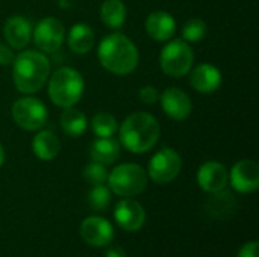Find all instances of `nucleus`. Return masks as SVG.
<instances>
[{
    "mask_svg": "<svg viewBox=\"0 0 259 257\" xmlns=\"http://www.w3.org/2000/svg\"><path fill=\"white\" fill-rule=\"evenodd\" d=\"M99 61L105 70L117 76L131 74L138 67V48L131 38L114 32L102 39L97 50Z\"/></svg>",
    "mask_w": 259,
    "mask_h": 257,
    "instance_id": "1",
    "label": "nucleus"
},
{
    "mask_svg": "<svg viewBox=\"0 0 259 257\" xmlns=\"http://www.w3.org/2000/svg\"><path fill=\"white\" fill-rule=\"evenodd\" d=\"M50 62L42 52L24 50L12 62V80L15 88L23 94L38 92L47 82Z\"/></svg>",
    "mask_w": 259,
    "mask_h": 257,
    "instance_id": "2",
    "label": "nucleus"
},
{
    "mask_svg": "<svg viewBox=\"0 0 259 257\" xmlns=\"http://www.w3.org/2000/svg\"><path fill=\"white\" fill-rule=\"evenodd\" d=\"M161 126L147 112L131 114L120 126V144L131 153H146L159 139Z\"/></svg>",
    "mask_w": 259,
    "mask_h": 257,
    "instance_id": "3",
    "label": "nucleus"
},
{
    "mask_svg": "<svg viewBox=\"0 0 259 257\" xmlns=\"http://www.w3.org/2000/svg\"><path fill=\"white\" fill-rule=\"evenodd\" d=\"M83 77L71 67L56 70L49 79V97L59 108H73L83 94Z\"/></svg>",
    "mask_w": 259,
    "mask_h": 257,
    "instance_id": "4",
    "label": "nucleus"
},
{
    "mask_svg": "<svg viewBox=\"0 0 259 257\" xmlns=\"http://www.w3.org/2000/svg\"><path fill=\"white\" fill-rule=\"evenodd\" d=\"M147 173L137 164H121L108 174V188L120 197H134L147 186Z\"/></svg>",
    "mask_w": 259,
    "mask_h": 257,
    "instance_id": "5",
    "label": "nucleus"
},
{
    "mask_svg": "<svg viewBox=\"0 0 259 257\" xmlns=\"http://www.w3.org/2000/svg\"><path fill=\"white\" fill-rule=\"evenodd\" d=\"M194 53L184 39H171L161 52L159 64L162 71L170 77H184L191 71Z\"/></svg>",
    "mask_w": 259,
    "mask_h": 257,
    "instance_id": "6",
    "label": "nucleus"
},
{
    "mask_svg": "<svg viewBox=\"0 0 259 257\" xmlns=\"http://www.w3.org/2000/svg\"><path fill=\"white\" fill-rule=\"evenodd\" d=\"M12 118L18 127L27 132H36L47 123V108L36 97H21L12 105Z\"/></svg>",
    "mask_w": 259,
    "mask_h": 257,
    "instance_id": "7",
    "label": "nucleus"
},
{
    "mask_svg": "<svg viewBox=\"0 0 259 257\" xmlns=\"http://www.w3.org/2000/svg\"><path fill=\"white\" fill-rule=\"evenodd\" d=\"M182 168V159L178 151L173 148L164 147L155 153L147 167V177L155 183L165 185L178 177Z\"/></svg>",
    "mask_w": 259,
    "mask_h": 257,
    "instance_id": "8",
    "label": "nucleus"
},
{
    "mask_svg": "<svg viewBox=\"0 0 259 257\" xmlns=\"http://www.w3.org/2000/svg\"><path fill=\"white\" fill-rule=\"evenodd\" d=\"M64 36V24L55 17L41 20L33 30V41L42 53H55L62 45Z\"/></svg>",
    "mask_w": 259,
    "mask_h": 257,
    "instance_id": "9",
    "label": "nucleus"
},
{
    "mask_svg": "<svg viewBox=\"0 0 259 257\" xmlns=\"http://www.w3.org/2000/svg\"><path fill=\"white\" fill-rule=\"evenodd\" d=\"M229 182L237 192L241 194L255 192L259 186L258 162L252 159H243L237 162L229 173Z\"/></svg>",
    "mask_w": 259,
    "mask_h": 257,
    "instance_id": "10",
    "label": "nucleus"
},
{
    "mask_svg": "<svg viewBox=\"0 0 259 257\" xmlns=\"http://www.w3.org/2000/svg\"><path fill=\"white\" fill-rule=\"evenodd\" d=\"M114 220H115L117 226H120L123 230L137 232L143 227V224L146 221V212L138 201H135L129 197H124L121 201H118L115 204Z\"/></svg>",
    "mask_w": 259,
    "mask_h": 257,
    "instance_id": "11",
    "label": "nucleus"
},
{
    "mask_svg": "<svg viewBox=\"0 0 259 257\" xmlns=\"http://www.w3.org/2000/svg\"><path fill=\"white\" fill-rule=\"evenodd\" d=\"M82 239L93 247H105L112 242L114 227L102 217H88L80 224Z\"/></svg>",
    "mask_w": 259,
    "mask_h": 257,
    "instance_id": "12",
    "label": "nucleus"
},
{
    "mask_svg": "<svg viewBox=\"0 0 259 257\" xmlns=\"http://www.w3.org/2000/svg\"><path fill=\"white\" fill-rule=\"evenodd\" d=\"M161 106L164 112L176 121H182L191 115L193 111V103L188 94L179 88H167L161 95H159Z\"/></svg>",
    "mask_w": 259,
    "mask_h": 257,
    "instance_id": "13",
    "label": "nucleus"
},
{
    "mask_svg": "<svg viewBox=\"0 0 259 257\" xmlns=\"http://www.w3.org/2000/svg\"><path fill=\"white\" fill-rule=\"evenodd\" d=\"M229 182V173L226 167L215 161L205 162L197 171V183L199 186L209 194L219 192L226 188Z\"/></svg>",
    "mask_w": 259,
    "mask_h": 257,
    "instance_id": "14",
    "label": "nucleus"
},
{
    "mask_svg": "<svg viewBox=\"0 0 259 257\" xmlns=\"http://www.w3.org/2000/svg\"><path fill=\"white\" fill-rule=\"evenodd\" d=\"M3 35L9 47L23 50L32 39V26L30 21L21 15H12L6 20L3 27Z\"/></svg>",
    "mask_w": 259,
    "mask_h": 257,
    "instance_id": "15",
    "label": "nucleus"
},
{
    "mask_svg": "<svg viewBox=\"0 0 259 257\" xmlns=\"http://www.w3.org/2000/svg\"><path fill=\"white\" fill-rule=\"evenodd\" d=\"M191 86L203 94H211L217 91L222 85V73L215 65L211 64H199L196 68H193L190 74Z\"/></svg>",
    "mask_w": 259,
    "mask_h": 257,
    "instance_id": "16",
    "label": "nucleus"
},
{
    "mask_svg": "<svg viewBox=\"0 0 259 257\" xmlns=\"http://www.w3.org/2000/svg\"><path fill=\"white\" fill-rule=\"evenodd\" d=\"M146 32L155 41H170L176 32V20L165 11H155L146 18Z\"/></svg>",
    "mask_w": 259,
    "mask_h": 257,
    "instance_id": "17",
    "label": "nucleus"
},
{
    "mask_svg": "<svg viewBox=\"0 0 259 257\" xmlns=\"http://www.w3.org/2000/svg\"><path fill=\"white\" fill-rule=\"evenodd\" d=\"M32 150L38 159L46 161V162L53 161L61 150V142L53 132L39 129V132L33 136Z\"/></svg>",
    "mask_w": 259,
    "mask_h": 257,
    "instance_id": "18",
    "label": "nucleus"
},
{
    "mask_svg": "<svg viewBox=\"0 0 259 257\" xmlns=\"http://www.w3.org/2000/svg\"><path fill=\"white\" fill-rule=\"evenodd\" d=\"M120 142L114 139L112 136L109 138H97L90 148V156L94 162L109 165L114 164L120 158Z\"/></svg>",
    "mask_w": 259,
    "mask_h": 257,
    "instance_id": "19",
    "label": "nucleus"
},
{
    "mask_svg": "<svg viewBox=\"0 0 259 257\" xmlns=\"http://www.w3.org/2000/svg\"><path fill=\"white\" fill-rule=\"evenodd\" d=\"M94 45V32L85 23H76L68 32V47L73 53L85 55Z\"/></svg>",
    "mask_w": 259,
    "mask_h": 257,
    "instance_id": "20",
    "label": "nucleus"
},
{
    "mask_svg": "<svg viewBox=\"0 0 259 257\" xmlns=\"http://www.w3.org/2000/svg\"><path fill=\"white\" fill-rule=\"evenodd\" d=\"M61 127L65 132V135L71 138H79L87 132L88 120L83 112L74 108H64L61 114Z\"/></svg>",
    "mask_w": 259,
    "mask_h": 257,
    "instance_id": "21",
    "label": "nucleus"
},
{
    "mask_svg": "<svg viewBox=\"0 0 259 257\" xmlns=\"http://www.w3.org/2000/svg\"><path fill=\"white\" fill-rule=\"evenodd\" d=\"M100 18L109 29H120L126 20V6L121 0H105L100 6Z\"/></svg>",
    "mask_w": 259,
    "mask_h": 257,
    "instance_id": "22",
    "label": "nucleus"
},
{
    "mask_svg": "<svg viewBox=\"0 0 259 257\" xmlns=\"http://www.w3.org/2000/svg\"><path fill=\"white\" fill-rule=\"evenodd\" d=\"M234 206H235L234 197L231 195V192H228L225 189L214 192L212 198H209V201H208V208H209L211 215L217 217V218H223L225 215L231 214L234 211Z\"/></svg>",
    "mask_w": 259,
    "mask_h": 257,
    "instance_id": "23",
    "label": "nucleus"
},
{
    "mask_svg": "<svg viewBox=\"0 0 259 257\" xmlns=\"http://www.w3.org/2000/svg\"><path fill=\"white\" fill-rule=\"evenodd\" d=\"M91 129L97 138H109L117 132L118 124H117V120L112 114L97 112L91 120Z\"/></svg>",
    "mask_w": 259,
    "mask_h": 257,
    "instance_id": "24",
    "label": "nucleus"
},
{
    "mask_svg": "<svg viewBox=\"0 0 259 257\" xmlns=\"http://www.w3.org/2000/svg\"><path fill=\"white\" fill-rule=\"evenodd\" d=\"M206 32H208V27L203 20L191 18L182 27V38L187 42H199L205 38Z\"/></svg>",
    "mask_w": 259,
    "mask_h": 257,
    "instance_id": "25",
    "label": "nucleus"
},
{
    "mask_svg": "<svg viewBox=\"0 0 259 257\" xmlns=\"http://www.w3.org/2000/svg\"><path fill=\"white\" fill-rule=\"evenodd\" d=\"M88 203L94 211H105L111 203V189L105 185H96L88 194Z\"/></svg>",
    "mask_w": 259,
    "mask_h": 257,
    "instance_id": "26",
    "label": "nucleus"
},
{
    "mask_svg": "<svg viewBox=\"0 0 259 257\" xmlns=\"http://www.w3.org/2000/svg\"><path fill=\"white\" fill-rule=\"evenodd\" d=\"M83 177L88 183H91L93 186L96 185H105L106 180H108V171L105 168L103 164H99V162H91L85 167L83 170Z\"/></svg>",
    "mask_w": 259,
    "mask_h": 257,
    "instance_id": "27",
    "label": "nucleus"
},
{
    "mask_svg": "<svg viewBox=\"0 0 259 257\" xmlns=\"http://www.w3.org/2000/svg\"><path fill=\"white\" fill-rule=\"evenodd\" d=\"M138 95H140L141 101L146 103V105H153V103H156V101L159 100V92H158V89H156L155 86H152V85L143 86V88L140 89Z\"/></svg>",
    "mask_w": 259,
    "mask_h": 257,
    "instance_id": "28",
    "label": "nucleus"
},
{
    "mask_svg": "<svg viewBox=\"0 0 259 257\" xmlns=\"http://www.w3.org/2000/svg\"><path fill=\"white\" fill-rule=\"evenodd\" d=\"M14 59H15V55L12 52V47L5 45V44H0V65L2 67L12 65Z\"/></svg>",
    "mask_w": 259,
    "mask_h": 257,
    "instance_id": "29",
    "label": "nucleus"
},
{
    "mask_svg": "<svg viewBox=\"0 0 259 257\" xmlns=\"http://www.w3.org/2000/svg\"><path fill=\"white\" fill-rule=\"evenodd\" d=\"M258 242L256 241H252V242H247L244 244L240 251H238V257H258Z\"/></svg>",
    "mask_w": 259,
    "mask_h": 257,
    "instance_id": "30",
    "label": "nucleus"
},
{
    "mask_svg": "<svg viewBox=\"0 0 259 257\" xmlns=\"http://www.w3.org/2000/svg\"><path fill=\"white\" fill-rule=\"evenodd\" d=\"M105 257H126V253L123 251L121 247H112L106 251Z\"/></svg>",
    "mask_w": 259,
    "mask_h": 257,
    "instance_id": "31",
    "label": "nucleus"
},
{
    "mask_svg": "<svg viewBox=\"0 0 259 257\" xmlns=\"http://www.w3.org/2000/svg\"><path fill=\"white\" fill-rule=\"evenodd\" d=\"M3 162H5V150H3V147L0 144V167L3 165Z\"/></svg>",
    "mask_w": 259,
    "mask_h": 257,
    "instance_id": "32",
    "label": "nucleus"
}]
</instances>
